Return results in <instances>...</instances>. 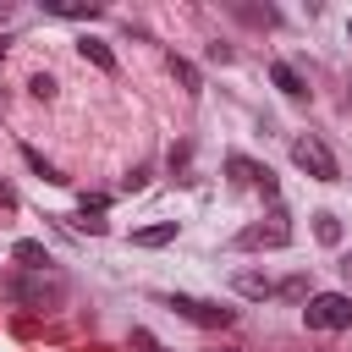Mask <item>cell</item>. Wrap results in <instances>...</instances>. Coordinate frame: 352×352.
<instances>
[{
    "label": "cell",
    "mask_w": 352,
    "mask_h": 352,
    "mask_svg": "<svg viewBox=\"0 0 352 352\" xmlns=\"http://www.w3.org/2000/svg\"><path fill=\"white\" fill-rule=\"evenodd\" d=\"M11 302H33V308H55L60 302V280L50 275V270H28V275H6V286H0Z\"/></svg>",
    "instance_id": "6da1fadb"
},
{
    "label": "cell",
    "mask_w": 352,
    "mask_h": 352,
    "mask_svg": "<svg viewBox=\"0 0 352 352\" xmlns=\"http://www.w3.org/2000/svg\"><path fill=\"white\" fill-rule=\"evenodd\" d=\"M286 242H292V226H286V209L275 204V209H270V220L242 226L231 248H236V253H258V248H286Z\"/></svg>",
    "instance_id": "7a4b0ae2"
},
{
    "label": "cell",
    "mask_w": 352,
    "mask_h": 352,
    "mask_svg": "<svg viewBox=\"0 0 352 352\" xmlns=\"http://www.w3.org/2000/svg\"><path fill=\"white\" fill-rule=\"evenodd\" d=\"M302 324L308 330H346L352 324V297L346 292H314L308 308H302Z\"/></svg>",
    "instance_id": "3957f363"
},
{
    "label": "cell",
    "mask_w": 352,
    "mask_h": 352,
    "mask_svg": "<svg viewBox=\"0 0 352 352\" xmlns=\"http://www.w3.org/2000/svg\"><path fill=\"white\" fill-rule=\"evenodd\" d=\"M292 160H297V170H308L314 182H336L341 176V165H336V154L314 138V132H302V138H292Z\"/></svg>",
    "instance_id": "277c9868"
},
{
    "label": "cell",
    "mask_w": 352,
    "mask_h": 352,
    "mask_svg": "<svg viewBox=\"0 0 352 352\" xmlns=\"http://www.w3.org/2000/svg\"><path fill=\"white\" fill-rule=\"evenodd\" d=\"M165 302H170L182 319L204 324V330H226V324H236V314H231V308H220V302H204V297H187V292H170Z\"/></svg>",
    "instance_id": "5b68a950"
},
{
    "label": "cell",
    "mask_w": 352,
    "mask_h": 352,
    "mask_svg": "<svg viewBox=\"0 0 352 352\" xmlns=\"http://www.w3.org/2000/svg\"><path fill=\"white\" fill-rule=\"evenodd\" d=\"M226 170H231V182H242V187H258L264 198H275V176H270V165H253L248 154H231V160H226Z\"/></svg>",
    "instance_id": "8992f818"
},
{
    "label": "cell",
    "mask_w": 352,
    "mask_h": 352,
    "mask_svg": "<svg viewBox=\"0 0 352 352\" xmlns=\"http://www.w3.org/2000/svg\"><path fill=\"white\" fill-rule=\"evenodd\" d=\"M44 16H72V22H94L99 16V0H44Z\"/></svg>",
    "instance_id": "52a82bcc"
},
{
    "label": "cell",
    "mask_w": 352,
    "mask_h": 352,
    "mask_svg": "<svg viewBox=\"0 0 352 352\" xmlns=\"http://www.w3.org/2000/svg\"><path fill=\"white\" fill-rule=\"evenodd\" d=\"M165 242H176V220H160V226L132 231V248H165Z\"/></svg>",
    "instance_id": "ba28073f"
},
{
    "label": "cell",
    "mask_w": 352,
    "mask_h": 352,
    "mask_svg": "<svg viewBox=\"0 0 352 352\" xmlns=\"http://www.w3.org/2000/svg\"><path fill=\"white\" fill-rule=\"evenodd\" d=\"M11 258H16L22 270H50V248H44V242H28V236L11 248Z\"/></svg>",
    "instance_id": "9c48e42d"
},
{
    "label": "cell",
    "mask_w": 352,
    "mask_h": 352,
    "mask_svg": "<svg viewBox=\"0 0 352 352\" xmlns=\"http://www.w3.org/2000/svg\"><path fill=\"white\" fill-rule=\"evenodd\" d=\"M270 77H275V88H280L286 99H302V94H308V82H302V77H297L286 60H275V66H270Z\"/></svg>",
    "instance_id": "30bf717a"
},
{
    "label": "cell",
    "mask_w": 352,
    "mask_h": 352,
    "mask_svg": "<svg viewBox=\"0 0 352 352\" xmlns=\"http://www.w3.org/2000/svg\"><path fill=\"white\" fill-rule=\"evenodd\" d=\"M231 286L242 292V297H275V280H264V275H253V270H242V275H231Z\"/></svg>",
    "instance_id": "8fae6325"
},
{
    "label": "cell",
    "mask_w": 352,
    "mask_h": 352,
    "mask_svg": "<svg viewBox=\"0 0 352 352\" xmlns=\"http://www.w3.org/2000/svg\"><path fill=\"white\" fill-rule=\"evenodd\" d=\"M77 55H82V60H94L99 72H116V55H110V44H104V38H82V44H77Z\"/></svg>",
    "instance_id": "7c38bea8"
},
{
    "label": "cell",
    "mask_w": 352,
    "mask_h": 352,
    "mask_svg": "<svg viewBox=\"0 0 352 352\" xmlns=\"http://www.w3.org/2000/svg\"><path fill=\"white\" fill-rule=\"evenodd\" d=\"M165 66H170V77H176L187 94H198V88H204V77H198V66H192V60H182V55H165Z\"/></svg>",
    "instance_id": "4fadbf2b"
},
{
    "label": "cell",
    "mask_w": 352,
    "mask_h": 352,
    "mask_svg": "<svg viewBox=\"0 0 352 352\" xmlns=\"http://www.w3.org/2000/svg\"><path fill=\"white\" fill-rule=\"evenodd\" d=\"M22 160H28V165H33V176H44V182H66V176H60V170H55V165L33 148V143H22Z\"/></svg>",
    "instance_id": "5bb4252c"
},
{
    "label": "cell",
    "mask_w": 352,
    "mask_h": 352,
    "mask_svg": "<svg viewBox=\"0 0 352 352\" xmlns=\"http://www.w3.org/2000/svg\"><path fill=\"white\" fill-rule=\"evenodd\" d=\"M275 292H280V297H292V302H308V297H314V280H308V275H292V280H280Z\"/></svg>",
    "instance_id": "9a60e30c"
},
{
    "label": "cell",
    "mask_w": 352,
    "mask_h": 352,
    "mask_svg": "<svg viewBox=\"0 0 352 352\" xmlns=\"http://www.w3.org/2000/svg\"><path fill=\"white\" fill-rule=\"evenodd\" d=\"M314 236L336 248V242H341V220H336V214H314Z\"/></svg>",
    "instance_id": "2e32d148"
},
{
    "label": "cell",
    "mask_w": 352,
    "mask_h": 352,
    "mask_svg": "<svg viewBox=\"0 0 352 352\" xmlns=\"http://www.w3.org/2000/svg\"><path fill=\"white\" fill-rule=\"evenodd\" d=\"M341 275H346V286H352V253H341Z\"/></svg>",
    "instance_id": "e0dca14e"
},
{
    "label": "cell",
    "mask_w": 352,
    "mask_h": 352,
    "mask_svg": "<svg viewBox=\"0 0 352 352\" xmlns=\"http://www.w3.org/2000/svg\"><path fill=\"white\" fill-rule=\"evenodd\" d=\"M0 204H16V192H11V187H6V182H0Z\"/></svg>",
    "instance_id": "ac0fdd59"
},
{
    "label": "cell",
    "mask_w": 352,
    "mask_h": 352,
    "mask_svg": "<svg viewBox=\"0 0 352 352\" xmlns=\"http://www.w3.org/2000/svg\"><path fill=\"white\" fill-rule=\"evenodd\" d=\"M346 38H352V22H346Z\"/></svg>",
    "instance_id": "d6986e66"
},
{
    "label": "cell",
    "mask_w": 352,
    "mask_h": 352,
    "mask_svg": "<svg viewBox=\"0 0 352 352\" xmlns=\"http://www.w3.org/2000/svg\"><path fill=\"white\" fill-rule=\"evenodd\" d=\"M346 99H352V94H346Z\"/></svg>",
    "instance_id": "ffe728a7"
}]
</instances>
